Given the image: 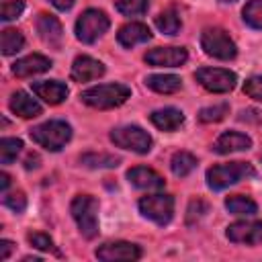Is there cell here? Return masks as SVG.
<instances>
[{
	"label": "cell",
	"instance_id": "obj_40",
	"mask_svg": "<svg viewBox=\"0 0 262 262\" xmlns=\"http://www.w3.org/2000/svg\"><path fill=\"white\" fill-rule=\"evenodd\" d=\"M8 184H10V176H8L6 172H2V174H0V188H2V192H6Z\"/></svg>",
	"mask_w": 262,
	"mask_h": 262
},
{
	"label": "cell",
	"instance_id": "obj_30",
	"mask_svg": "<svg viewBox=\"0 0 262 262\" xmlns=\"http://www.w3.org/2000/svg\"><path fill=\"white\" fill-rule=\"evenodd\" d=\"M229 113V104L221 102V104H213V106H205L199 113V121L201 123H217L221 119H225V115Z\"/></svg>",
	"mask_w": 262,
	"mask_h": 262
},
{
	"label": "cell",
	"instance_id": "obj_33",
	"mask_svg": "<svg viewBox=\"0 0 262 262\" xmlns=\"http://www.w3.org/2000/svg\"><path fill=\"white\" fill-rule=\"evenodd\" d=\"M2 203H4L10 211H14V213H23L25 207H27V196H25V192H20V190H16V192H4Z\"/></svg>",
	"mask_w": 262,
	"mask_h": 262
},
{
	"label": "cell",
	"instance_id": "obj_27",
	"mask_svg": "<svg viewBox=\"0 0 262 262\" xmlns=\"http://www.w3.org/2000/svg\"><path fill=\"white\" fill-rule=\"evenodd\" d=\"M80 162L86 166V168H117L119 166V158L117 156H111V154H84L80 156Z\"/></svg>",
	"mask_w": 262,
	"mask_h": 262
},
{
	"label": "cell",
	"instance_id": "obj_32",
	"mask_svg": "<svg viewBox=\"0 0 262 262\" xmlns=\"http://www.w3.org/2000/svg\"><path fill=\"white\" fill-rule=\"evenodd\" d=\"M25 10V0H6L2 2L0 6V18L6 23V20H14L23 14Z\"/></svg>",
	"mask_w": 262,
	"mask_h": 262
},
{
	"label": "cell",
	"instance_id": "obj_24",
	"mask_svg": "<svg viewBox=\"0 0 262 262\" xmlns=\"http://www.w3.org/2000/svg\"><path fill=\"white\" fill-rule=\"evenodd\" d=\"M225 209L233 215H254L258 211V205L250 199V196H244V194H231L225 199Z\"/></svg>",
	"mask_w": 262,
	"mask_h": 262
},
{
	"label": "cell",
	"instance_id": "obj_8",
	"mask_svg": "<svg viewBox=\"0 0 262 262\" xmlns=\"http://www.w3.org/2000/svg\"><path fill=\"white\" fill-rule=\"evenodd\" d=\"M139 213L158 225H166L174 215V199L172 194H162V192L143 196L139 199Z\"/></svg>",
	"mask_w": 262,
	"mask_h": 262
},
{
	"label": "cell",
	"instance_id": "obj_21",
	"mask_svg": "<svg viewBox=\"0 0 262 262\" xmlns=\"http://www.w3.org/2000/svg\"><path fill=\"white\" fill-rule=\"evenodd\" d=\"M149 121L162 131H176L184 123V115H182V111H178L174 106H166V108L154 111L149 115Z\"/></svg>",
	"mask_w": 262,
	"mask_h": 262
},
{
	"label": "cell",
	"instance_id": "obj_37",
	"mask_svg": "<svg viewBox=\"0 0 262 262\" xmlns=\"http://www.w3.org/2000/svg\"><path fill=\"white\" fill-rule=\"evenodd\" d=\"M12 248H14V244H12L10 239H2V242H0V260H8Z\"/></svg>",
	"mask_w": 262,
	"mask_h": 262
},
{
	"label": "cell",
	"instance_id": "obj_19",
	"mask_svg": "<svg viewBox=\"0 0 262 262\" xmlns=\"http://www.w3.org/2000/svg\"><path fill=\"white\" fill-rule=\"evenodd\" d=\"M252 145V139L246 135V133H239V131H227L223 133L217 141H215V151L217 154H233V151H244Z\"/></svg>",
	"mask_w": 262,
	"mask_h": 262
},
{
	"label": "cell",
	"instance_id": "obj_18",
	"mask_svg": "<svg viewBox=\"0 0 262 262\" xmlns=\"http://www.w3.org/2000/svg\"><path fill=\"white\" fill-rule=\"evenodd\" d=\"M151 39V31L147 29V25L143 23H127L125 27L119 29L117 33V41L123 47H135L139 43H145Z\"/></svg>",
	"mask_w": 262,
	"mask_h": 262
},
{
	"label": "cell",
	"instance_id": "obj_28",
	"mask_svg": "<svg viewBox=\"0 0 262 262\" xmlns=\"http://www.w3.org/2000/svg\"><path fill=\"white\" fill-rule=\"evenodd\" d=\"M23 149V141L16 137H2L0 139V162L2 164H10L12 160H16V156Z\"/></svg>",
	"mask_w": 262,
	"mask_h": 262
},
{
	"label": "cell",
	"instance_id": "obj_4",
	"mask_svg": "<svg viewBox=\"0 0 262 262\" xmlns=\"http://www.w3.org/2000/svg\"><path fill=\"white\" fill-rule=\"evenodd\" d=\"M70 137H72V127L59 119L45 121L31 129V139L49 151H59L70 141Z\"/></svg>",
	"mask_w": 262,
	"mask_h": 262
},
{
	"label": "cell",
	"instance_id": "obj_17",
	"mask_svg": "<svg viewBox=\"0 0 262 262\" xmlns=\"http://www.w3.org/2000/svg\"><path fill=\"white\" fill-rule=\"evenodd\" d=\"M33 92L43 98L47 104H59L68 96V86L59 80H43V82H33Z\"/></svg>",
	"mask_w": 262,
	"mask_h": 262
},
{
	"label": "cell",
	"instance_id": "obj_23",
	"mask_svg": "<svg viewBox=\"0 0 262 262\" xmlns=\"http://www.w3.org/2000/svg\"><path fill=\"white\" fill-rule=\"evenodd\" d=\"M194 166H196V158L190 151H176L172 156V160H170V170L178 178L188 176L194 170Z\"/></svg>",
	"mask_w": 262,
	"mask_h": 262
},
{
	"label": "cell",
	"instance_id": "obj_12",
	"mask_svg": "<svg viewBox=\"0 0 262 262\" xmlns=\"http://www.w3.org/2000/svg\"><path fill=\"white\" fill-rule=\"evenodd\" d=\"M227 237L233 244H262V221H235L227 227Z\"/></svg>",
	"mask_w": 262,
	"mask_h": 262
},
{
	"label": "cell",
	"instance_id": "obj_22",
	"mask_svg": "<svg viewBox=\"0 0 262 262\" xmlns=\"http://www.w3.org/2000/svg\"><path fill=\"white\" fill-rule=\"evenodd\" d=\"M145 84L147 88H151L154 92H160V94H174L180 90L182 86V80L174 74H151L145 78Z\"/></svg>",
	"mask_w": 262,
	"mask_h": 262
},
{
	"label": "cell",
	"instance_id": "obj_31",
	"mask_svg": "<svg viewBox=\"0 0 262 262\" xmlns=\"http://www.w3.org/2000/svg\"><path fill=\"white\" fill-rule=\"evenodd\" d=\"M117 10L125 16H139L147 10L149 0H117Z\"/></svg>",
	"mask_w": 262,
	"mask_h": 262
},
{
	"label": "cell",
	"instance_id": "obj_35",
	"mask_svg": "<svg viewBox=\"0 0 262 262\" xmlns=\"http://www.w3.org/2000/svg\"><path fill=\"white\" fill-rule=\"evenodd\" d=\"M207 211H209V205H207L205 201H201V199L190 201L188 211H186V221H188V223H194V221H199Z\"/></svg>",
	"mask_w": 262,
	"mask_h": 262
},
{
	"label": "cell",
	"instance_id": "obj_34",
	"mask_svg": "<svg viewBox=\"0 0 262 262\" xmlns=\"http://www.w3.org/2000/svg\"><path fill=\"white\" fill-rule=\"evenodd\" d=\"M244 92H246L250 98L262 102V76H252V78H248L246 84H244Z\"/></svg>",
	"mask_w": 262,
	"mask_h": 262
},
{
	"label": "cell",
	"instance_id": "obj_6",
	"mask_svg": "<svg viewBox=\"0 0 262 262\" xmlns=\"http://www.w3.org/2000/svg\"><path fill=\"white\" fill-rule=\"evenodd\" d=\"M111 27L108 16L98 10V8H88L80 14V18L76 20V37L82 43H94L96 39H100Z\"/></svg>",
	"mask_w": 262,
	"mask_h": 262
},
{
	"label": "cell",
	"instance_id": "obj_25",
	"mask_svg": "<svg viewBox=\"0 0 262 262\" xmlns=\"http://www.w3.org/2000/svg\"><path fill=\"white\" fill-rule=\"evenodd\" d=\"M25 45V37L20 31L16 29H4L0 35V49L4 55H14L16 51H20Z\"/></svg>",
	"mask_w": 262,
	"mask_h": 262
},
{
	"label": "cell",
	"instance_id": "obj_14",
	"mask_svg": "<svg viewBox=\"0 0 262 262\" xmlns=\"http://www.w3.org/2000/svg\"><path fill=\"white\" fill-rule=\"evenodd\" d=\"M51 68V59L41 55V53H31L27 57L16 59V63L12 66V74L16 78H29V76H37L43 74Z\"/></svg>",
	"mask_w": 262,
	"mask_h": 262
},
{
	"label": "cell",
	"instance_id": "obj_26",
	"mask_svg": "<svg viewBox=\"0 0 262 262\" xmlns=\"http://www.w3.org/2000/svg\"><path fill=\"white\" fill-rule=\"evenodd\" d=\"M156 27L164 35H176L180 31V27H182V20H180V16H178V12L174 8H168V10H164V12H160L156 16Z\"/></svg>",
	"mask_w": 262,
	"mask_h": 262
},
{
	"label": "cell",
	"instance_id": "obj_5",
	"mask_svg": "<svg viewBox=\"0 0 262 262\" xmlns=\"http://www.w3.org/2000/svg\"><path fill=\"white\" fill-rule=\"evenodd\" d=\"M201 47L209 57L215 59H233L237 55V47L233 43V39L227 35V31H223L221 27H209L203 31L201 35Z\"/></svg>",
	"mask_w": 262,
	"mask_h": 262
},
{
	"label": "cell",
	"instance_id": "obj_10",
	"mask_svg": "<svg viewBox=\"0 0 262 262\" xmlns=\"http://www.w3.org/2000/svg\"><path fill=\"white\" fill-rule=\"evenodd\" d=\"M143 59L156 68H178L188 59V51L184 47H154Z\"/></svg>",
	"mask_w": 262,
	"mask_h": 262
},
{
	"label": "cell",
	"instance_id": "obj_29",
	"mask_svg": "<svg viewBox=\"0 0 262 262\" xmlns=\"http://www.w3.org/2000/svg\"><path fill=\"white\" fill-rule=\"evenodd\" d=\"M244 23L250 25L252 29H260L262 31V0H250L244 10Z\"/></svg>",
	"mask_w": 262,
	"mask_h": 262
},
{
	"label": "cell",
	"instance_id": "obj_41",
	"mask_svg": "<svg viewBox=\"0 0 262 262\" xmlns=\"http://www.w3.org/2000/svg\"><path fill=\"white\" fill-rule=\"evenodd\" d=\"M219 2H235V0H219Z\"/></svg>",
	"mask_w": 262,
	"mask_h": 262
},
{
	"label": "cell",
	"instance_id": "obj_15",
	"mask_svg": "<svg viewBox=\"0 0 262 262\" xmlns=\"http://www.w3.org/2000/svg\"><path fill=\"white\" fill-rule=\"evenodd\" d=\"M102 74H104V66L90 55H78L72 63V78L76 82H90L100 78Z\"/></svg>",
	"mask_w": 262,
	"mask_h": 262
},
{
	"label": "cell",
	"instance_id": "obj_16",
	"mask_svg": "<svg viewBox=\"0 0 262 262\" xmlns=\"http://www.w3.org/2000/svg\"><path fill=\"white\" fill-rule=\"evenodd\" d=\"M127 178L135 188H141V190H158V188H164V184H166V180L156 170L145 168V166L131 168L127 172Z\"/></svg>",
	"mask_w": 262,
	"mask_h": 262
},
{
	"label": "cell",
	"instance_id": "obj_20",
	"mask_svg": "<svg viewBox=\"0 0 262 262\" xmlns=\"http://www.w3.org/2000/svg\"><path fill=\"white\" fill-rule=\"evenodd\" d=\"M8 106H10V111L14 115H18L23 119H33V117L41 115V104L35 98H31L27 92H23V90H18V92H14L10 96Z\"/></svg>",
	"mask_w": 262,
	"mask_h": 262
},
{
	"label": "cell",
	"instance_id": "obj_3",
	"mask_svg": "<svg viewBox=\"0 0 262 262\" xmlns=\"http://www.w3.org/2000/svg\"><path fill=\"white\" fill-rule=\"evenodd\" d=\"M70 213L74 217V221L78 223L80 233L86 239L96 237L98 233V201L92 194H78L74 196L72 205H70Z\"/></svg>",
	"mask_w": 262,
	"mask_h": 262
},
{
	"label": "cell",
	"instance_id": "obj_7",
	"mask_svg": "<svg viewBox=\"0 0 262 262\" xmlns=\"http://www.w3.org/2000/svg\"><path fill=\"white\" fill-rule=\"evenodd\" d=\"M111 141L117 147L135 151V154H147L151 149V137L147 131H143L137 125H125L111 131Z\"/></svg>",
	"mask_w": 262,
	"mask_h": 262
},
{
	"label": "cell",
	"instance_id": "obj_39",
	"mask_svg": "<svg viewBox=\"0 0 262 262\" xmlns=\"http://www.w3.org/2000/svg\"><path fill=\"white\" fill-rule=\"evenodd\" d=\"M57 10H70L74 6V0H49Z\"/></svg>",
	"mask_w": 262,
	"mask_h": 262
},
{
	"label": "cell",
	"instance_id": "obj_36",
	"mask_svg": "<svg viewBox=\"0 0 262 262\" xmlns=\"http://www.w3.org/2000/svg\"><path fill=\"white\" fill-rule=\"evenodd\" d=\"M29 244L37 250H53V239L47 235V233H41V231H35V233H29L27 235Z\"/></svg>",
	"mask_w": 262,
	"mask_h": 262
},
{
	"label": "cell",
	"instance_id": "obj_2",
	"mask_svg": "<svg viewBox=\"0 0 262 262\" xmlns=\"http://www.w3.org/2000/svg\"><path fill=\"white\" fill-rule=\"evenodd\" d=\"M256 176V170L248 162H229V164H219L207 170V184L211 190H223L244 178Z\"/></svg>",
	"mask_w": 262,
	"mask_h": 262
},
{
	"label": "cell",
	"instance_id": "obj_11",
	"mask_svg": "<svg viewBox=\"0 0 262 262\" xmlns=\"http://www.w3.org/2000/svg\"><path fill=\"white\" fill-rule=\"evenodd\" d=\"M96 258L102 262H119V260H139L141 248L131 242H108L96 250Z\"/></svg>",
	"mask_w": 262,
	"mask_h": 262
},
{
	"label": "cell",
	"instance_id": "obj_13",
	"mask_svg": "<svg viewBox=\"0 0 262 262\" xmlns=\"http://www.w3.org/2000/svg\"><path fill=\"white\" fill-rule=\"evenodd\" d=\"M37 33L41 37V41L49 47H61V41H63V27L61 23L53 16V14H47V12H41L37 16Z\"/></svg>",
	"mask_w": 262,
	"mask_h": 262
},
{
	"label": "cell",
	"instance_id": "obj_9",
	"mask_svg": "<svg viewBox=\"0 0 262 262\" xmlns=\"http://www.w3.org/2000/svg\"><path fill=\"white\" fill-rule=\"evenodd\" d=\"M194 78L203 88H207L209 92H215V94L233 90V86L237 82L235 74L229 70H223V68H201L194 72Z\"/></svg>",
	"mask_w": 262,
	"mask_h": 262
},
{
	"label": "cell",
	"instance_id": "obj_1",
	"mask_svg": "<svg viewBox=\"0 0 262 262\" xmlns=\"http://www.w3.org/2000/svg\"><path fill=\"white\" fill-rule=\"evenodd\" d=\"M129 96H131V90L125 84H98L80 94L84 104L92 108H100V111L121 106Z\"/></svg>",
	"mask_w": 262,
	"mask_h": 262
},
{
	"label": "cell",
	"instance_id": "obj_38",
	"mask_svg": "<svg viewBox=\"0 0 262 262\" xmlns=\"http://www.w3.org/2000/svg\"><path fill=\"white\" fill-rule=\"evenodd\" d=\"M25 168H27V170L39 168V156H37V154H29L27 160H25Z\"/></svg>",
	"mask_w": 262,
	"mask_h": 262
}]
</instances>
